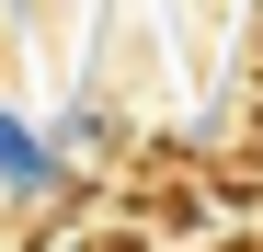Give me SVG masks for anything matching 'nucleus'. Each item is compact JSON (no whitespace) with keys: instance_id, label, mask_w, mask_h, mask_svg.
<instances>
[{"instance_id":"1","label":"nucleus","mask_w":263,"mask_h":252,"mask_svg":"<svg viewBox=\"0 0 263 252\" xmlns=\"http://www.w3.org/2000/svg\"><path fill=\"white\" fill-rule=\"evenodd\" d=\"M69 172H80V160L46 138V115H23L12 92H0V206H58Z\"/></svg>"}]
</instances>
